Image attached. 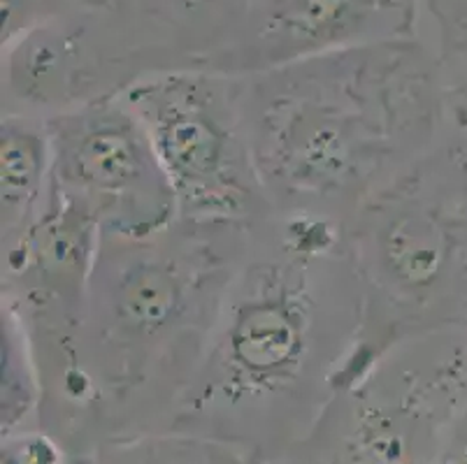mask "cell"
Returning <instances> with one entry per match:
<instances>
[{
    "label": "cell",
    "mask_w": 467,
    "mask_h": 464,
    "mask_svg": "<svg viewBox=\"0 0 467 464\" xmlns=\"http://www.w3.org/2000/svg\"><path fill=\"white\" fill-rule=\"evenodd\" d=\"M177 200V219L258 225L275 216L252 153L237 75L186 67L124 93Z\"/></svg>",
    "instance_id": "5b68a950"
},
{
    "label": "cell",
    "mask_w": 467,
    "mask_h": 464,
    "mask_svg": "<svg viewBox=\"0 0 467 464\" xmlns=\"http://www.w3.org/2000/svg\"><path fill=\"white\" fill-rule=\"evenodd\" d=\"M52 193L98 225L100 235L142 237L177 221L163 165L126 96L47 119Z\"/></svg>",
    "instance_id": "8992f818"
},
{
    "label": "cell",
    "mask_w": 467,
    "mask_h": 464,
    "mask_svg": "<svg viewBox=\"0 0 467 464\" xmlns=\"http://www.w3.org/2000/svg\"><path fill=\"white\" fill-rule=\"evenodd\" d=\"M258 225L177 219L98 237L78 344L88 437L172 429Z\"/></svg>",
    "instance_id": "3957f363"
},
{
    "label": "cell",
    "mask_w": 467,
    "mask_h": 464,
    "mask_svg": "<svg viewBox=\"0 0 467 464\" xmlns=\"http://www.w3.org/2000/svg\"><path fill=\"white\" fill-rule=\"evenodd\" d=\"M237 77L275 211L342 228L421 159L458 112L444 66L405 42H370Z\"/></svg>",
    "instance_id": "7a4b0ae2"
},
{
    "label": "cell",
    "mask_w": 467,
    "mask_h": 464,
    "mask_svg": "<svg viewBox=\"0 0 467 464\" xmlns=\"http://www.w3.org/2000/svg\"><path fill=\"white\" fill-rule=\"evenodd\" d=\"M347 240L365 302L354 378L405 339L467 325V109L351 219Z\"/></svg>",
    "instance_id": "277c9868"
},
{
    "label": "cell",
    "mask_w": 467,
    "mask_h": 464,
    "mask_svg": "<svg viewBox=\"0 0 467 464\" xmlns=\"http://www.w3.org/2000/svg\"><path fill=\"white\" fill-rule=\"evenodd\" d=\"M3 464H67V450L45 429L3 437Z\"/></svg>",
    "instance_id": "30bf717a"
},
{
    "label": "cell",
    "mask_w": 467,
    "mask_h": 464,
    "mask_svg": "<svg viewBox=\"0 0 467 464\" xmlns=\"http://www.w3.org/2000/svg\"><path fill=\"white\" fill-rule=\"evenodd\" d=\"M182 70L147 46L93 42L87 26L37 31L10 49L3 67L0 114L47 119L124 96L147 77Z\"/></svg>",
    "instance_id": "52a82bcc"
},
{
    "label": "cell",
    "mask_w": 467,
    "mask_h": 464,
    "mask_svg": "<svg viewBox=\"0 0 467 464\" xmlns=\"http://www.w3.org/2000/svg\"><path fill=\"white\" fill-rule=\"evenodd\" d=\"M52 200V142L47 121L0 114V246L10 251Z\"/></svg>",
    "instance_id": "ba28073f"
},
{
    "label": "cell",
    "mask_w": 467,
    "mask_h": 464,
    "mask_svg": "<svg viewBox=\"0 0 467 464\" xmlns=\"http://www.w3.org/2000/svg\"><path fill=\"white\" fill-rule=\"evenodd\" d=\"M0 357H3V437L40 429L42 386L36 357L19 318L0 304Z\"/></svg>",
    "instance_id": "9c48e42d"
},
{
    "label": "cell",
    "mask_w": 467,
    "mask_h": 464,
    "mask_svg": "<svg viewBox=\"0 0 467 464\" xmlns=\"http://www.w3.org/2000/svg\"><path fill=\"white\" fill-rule=\"evenodd\" d=\"M363 316L347 228L270 216L254 230L172 429L254 459L298 444L354 378Z\"/></svg>",
    "instance_id": "6da1fadb"
}]
</instances>
